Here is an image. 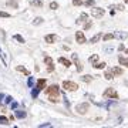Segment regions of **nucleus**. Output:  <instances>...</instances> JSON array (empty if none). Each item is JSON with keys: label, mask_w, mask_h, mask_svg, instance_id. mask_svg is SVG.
<instances>
[{"label": "nucleus", "mask_w": 128, "mask_h": 128, "mask_svg": "<svg viewBox=\"0 0 128 128\" xmlns=\"http://www.w3.org/2000/svg\"><path fill=\"white\" fill-rule=\"evenodd\" d=\"M47 95H48V100L51 101V103H58L60 100H58V93H60V90H58V85H50V87L46 90Z\"/></svg>", "instance_id": "obj_1"}, {"label": "nucleus", "mask_w": 128, "mask_h": 128, "mask_svg": "<svg viewBox=\"0 0 128 128\" xmlns=\"http://www.w3.org/2000/svg\"><path fill=\"white\" fill-rule=\"evenodd\" d=\"M88 108H90V104H88V103H81V104H77L76 105V111L80 114V115L87 114Z\"/></svg>", "instance_id": "obj_2"}, {"label": "nucleus", "mask_w": 128, "mask_h": 128, "mask_svg": "<svg viewBox=\"0 0 128 128\" xmlns=\"http://www.w3.org/2000/svg\"><path fill=\"white\" fill-rule=\"evenodd\" d=\"M63 88L67 90V91H77L78 85L74 81H63Z\"/></svg>", "instance_id": "obj_3"}, {"label": "nucleus", "mask_w": 128, "mask_h": 128, "mask_svg": "<svg viewBox=\"0 0 128 128\" xmlns=\"http://www.w3.org/2000/svg\"><path fill=\"white\" fill-rule=\"evenodd\" d=\"M91 14H93L95 19L103 17V16L105 14V10H104V9H101V7H94L93 6V9H91Z\"/></svg>", "instance_id": "obj_4"}, {"label": "nucleus", "mask_w": 128, "mask_h": 128, "mask_svg": "<svg viewBox=\"0 0 128 128\" xmlns=\"http://www.w3.org/2000/svg\"><path fill=\"white\" fill-rule=\"evenodd\" d=\"M104 97H105V98L117 100V98H118V94H117V91L114 90V88H107V90L104 91Z\"/></svg>", "instance_id": "obj_5"}, {"label": "nucleus", "mask_w": 128, "mask_h": 128, "mask_svg": "<svg viewBox=\"0 0 128 128\" xmlns=\"http://www.w3.org/2000/svg\"><path fill=\"white\" fill-rule=\"evenodd\" d=\"M44 63L47 64V71H48V73H51V71L54 70V63H53V58L47 56V57H44Z\"/></svg>", "instance_id": "obj_6"}, {"label": "nucleus", "mask_w": 128, "mask_h": 128, "mask_svg": "<svg viewBox=\"0 0 128 128\" xmlns=\"http://www.w3.org/2000/svg\"><path fill=\"white\" fill-rule=\"evenodd\" d=\"M76 40H77L78 44H84V43H85V36H84L83 31H77L76 33Z\"/></svg>", "instance_id": "obj_7"}, {"label": "nucleus", "mask_w": 128, "mask_h": 128, "mask_svg": "<svg viewBox=\"0 0 128 128\" xmlns=\"http://www.w3.org/2000/svg\"><path fill=\"white\" fill-rule=\"evenodd\" d=\"M44 40H46L47 44H53V43L57 41V36L56 34H47L46 37H44Z\"/></svg>", "instance_id": "obj_8"}, {"label": "nucleus", "mask_w": 128, "mask_h": 128, "mask_svg": "<svg viewBox=\"0 0 128 128\" xmlns=\"http://www.w3.org/2000/svg\"><path fill=\"white\" fill-rule=\"evenodd\" d=\"M114 37L118 39V40H125V39H128V33L127 31H117L114 34Z\"/></svg>", "instance_id": "obj_9"}, {"label": "nucleus", "mask_w": 128, "mask_h": 128, "mask_svg": "<svg viewBox=\"0 0 128 128\" xmlns=\"http://www.w3.org/2000/svg\"><path fill=\"white\" fill-rule=\"evenodd\" d=\"M36 88H37L39 91H41L43 88H46V78H40V80H37V85H36Z\"/></svg>", "instance_id": "obj_10"}, {"label": "nucleus", "mask_w": 128, "mask_h": 128, "mask_svg": "<svg viewBox=\"0 0 128 128\" xmlns=\"http://www.w3.org/2000/svg\"><path fill=\"white\" fill-rule=\"evenodd\" d=\"M16 70L20 71V73H23L24 76H30V71L27 70V68H24L23 65H17V67H16Z\"/></svg>", "instance_id": "obj_11"}, {"label": "nucleus", "mask_w": 128, "mask_h": 128, "mask_svg": "<svg viewBox=\"0 0 128 128\" xmlns=\"http://www.w3.org/2000/svg\"><path fill=\"white\" fill-rule=\"evenodd\" d=\"M118 61H120V64H121V65H125V67H128V57L120 56V57H118Z\"/></svg>", "instance_id": "obj_12"}, {"label": "nucleus", "mask_w": 128, "mask_h": 128, "mask_svg": "<svg viewBox=\"0 0 128 128\" xmlns=\"http://www.w3.org/2000/svg\"><path fill=\"white\" fill-rule=\"evenodd\" d=\"M58 61L63 64L64 67H70V65H71L70 60H67V58H64V57H60V58H58Z\"/></svg>", "instance_id": "obj_13"}, {"label": "nucleus", "mask_w": 128, "mask_h": 128, "mask_svg": "<svg viewBox=\"0 0 128 128\" xmlns=\"http://www.w3.org/2000/svg\"><path fill=\"white\" fill-rule=\"evenodd\" d=\"M100 39H101V33H98V34L94 36L93 39L90 40V43H91V44H95V43H98V41H100Z\"/></svg>", "instance_id": "obj_14"}, {"label": "nucleus", "mask_w": 128, "mask_h": 128, "mask_svg": "<svg viewBox=\"0 0 128 128\" xmlns=\"http://www.w3.org/2000/svg\"><path fill=\"white\" fill-rule=\"evenodd\" d=\"M30 4H31V6H34V7H40V9H41V7H43V1H41V0H33Z\"/></svg>", "instance_id": "obj_15"}, {"label": "nucleus", "mask_w": 128, "mask_h": 128, "mask_svg": "<svg viewBox=\"0 0 128 128\" xmlns=\"http://www.w3.org/2000/svg\"><path fill=\"white\" fill-rule=\"evenodd\" d=\"M111 71H112V74H115V76H121L122 73H124V71H122V68H120V67H114Z\"/></svg>", "instance_id": "obj_16"}, {"label": "nucleus", "mask_w": 128, "mask_h": 128, "mask_svg": "<svg viewBox=\"0 0 128 128\" xmlns=\"http://www.w3.org/2000/svg\"><path fill=\"white\" fill-rule=\"evenodd\" d=\"M105 65H107L105 63H94V64H93V67H94V68H97V70H101V68H105Z\"/></svg>", "instance_id": "obj_17"}, {"label": "nucleus", "mask_w": 128, "mask_h": 128, "mask_svg": "<svg viewBox=\"0 0 128 128\" xmlns=\"http://www.w3.org/2000/svg\"><path fill=\"white\" fill-rule=\"evenodd\" d=\"M0 124L1 125H9V118L4 115H0Z\"/></svg>", "instance_id": "obj_18"}, {"label": "nucleus", "mask_w": 128, "mask_h": 128, "mask_svg": "<svg viewBox=\"0 0 128 128\" xmlns=\"http://www.w3.org/2000/svg\"><path fill=\"white\" fill-rule=\"evenodd\" d=\"M87 20H88L87 13H81V16H80V19H78V21H77V23H81V21H87Z\"/></svg>", "instance_id": "obj_19"}, {"label": "nucleus", "mask_w": 128, "mask_h": 128, "mask_svg": "<svg viewBox=\"0 0 128 128\" xmlns=\"http://www.w3.org/2000/svg\"><path fill=\"white\" fill-rule=\"evenodd\" d=\"M104 77L107 78V80H112V78H114V74H112V71L107 70L105 71V74H104Z\"/></svg>", "instance_id": "obj_20"}, {"label": "nucleus", "mask_w": 128, "mask_h": 128, "mask_svg": "<svg viewBox=\"0 0 128 128\" xmlns=\"http://www.w3.org/2000/svg\"><path fill=\"white\" fill-rule=\"evenodd\" d=\"M16 117H17V118H24V117H26V112H24L23 110H17L16 111Z\"/></svg>", "instance_id": "obj_21"}, {"label": "nucleus", "mask_w": 128, "mask_h": 128, "mask_svg": "<svg viewBox=\"0 0 128 128\" xmlns=\"http://www.w3.org/2000/svg\"><path fill=\"white\" fill-rule=\"evenodd\" d=\"M114 39V34H111V33H108V34H104V37H103V40L104 41H110Z\"/></svg>", "instance_id": "obj_22"}, {"label": "nucleus", "mask_w": 128, "mask_h": 128, "mask_svg": "<svg viewBox=\"0 0 128 128\" xmlns=\"http://www.w3.org/2000/svg\"><path fill=\"white\" fill-rule=\"evenodd\" d=\"M111 9H115V10H124V6L122 4H111Z\"/></svg>", "instance_id": "obj_23"}, {"label": "nucleus", "mask_w": 128, "mask_h": 128, "mask_svg": "<svg viewBox=\"0 0 128 128\" xmlns=\"http://www.w3.org/2000/svg\"><path fill=\"white\" fill-rule=\"evenodd\" d=\"M91 26H93V23H91L90 20H87V21H84V30H88V29H91Z\"/></svg>", "instance_id": "obj_24"}, {"label": "nucleus", "mask_w": 128, "mask_h": 128, "mask_svg": "<svg viewBox=\"0 0 128 128\" xmlns=\"http://www.w3.org/2000/svg\"><path fill=\"white\" fill-rule=\"evenodd\" d=\"M84 4L88 6V7H93L94 4H95V1H94V0H85V1H84Z\"/></svg>", "instance_id": "obj_25"}, {"label": "nucleus", "mask_w": 128, "mask_h": 128, "mask_svg": "<svg viewBox=\"0 0 128 128\" xmlns=\"http://www.w3.org/2000/svg\"><path fill=\"white\" fill-rule=\"evenodd\" d=\"M0 58L3 60V63H4V64H7V58H6V54H4V53L1 51V48H0Z\"/></svg>", "instance_id": "obj_26"}, {"label": "nucleus", "mask_w": 128, "mask_h": 128, "mask_svg": "<svg viewBox=\"0 0 128 128\" xmlns=\"http://www.w3.org/2000/svg\"><path fill=\"white\" fill-rule=\"evenodd\" d=\"M97 60H98V54H94V56H91L90 57V63H97Z\"/></svg>", "instance_id": "obj_27"}, {"label": "nucleus", "mask_w": 128, "mask_h": 128, "mask_svg": "<svg viewBox=\"0 0 128 128\" xmlns=\"http://www.w3.org/2000/svg\"><path fill=\"white\" fill-rule=\"evenodd\" d=\"M81 80H83V81H85V83H90L91 80H93V77H91V76H83Z\"/></svg>", "instance_id": "obj_28"}, {"label": "nucleus", "mask_w": 128, "mask_h": 128, "mask_svg": "<svg viewBox=\"0 0 128 128\" xmlns=\"http://www.w3.org/2000/svg\"><path fill=\"white\" fill-rule=\"evenodd\" d=\"M41 21H43V19H41V17H36L34 20H33V24H34V26H39Z\"/></svg>", "instance_id": "obj_29"}, {"label": "nucleus", "mask_w": 128, "mask_h": 128, "mask_svg": "<svg viewBox=\"0 0 128 128\" xmlns=\"http://www.w3.org/2000/svg\"><path fill=\"white\" fill-rule=\"evenodd\" d=\"M50 9H53V10L58 9V3L57 1H51V3H50Z\"/></svg>", "instance_id": "obj_30"}, {"label": "nucleus", "mask_w": 128, "mask_h": 128, "mask_svg": "<svg viewBox=\"0 0 128 128\" xmlns=\"http://www.w3.org/2000/svg\"><path fill=\"white\" fill-rule=\"evenodd\" d=\"M73 4L74 6H81V4H84V1L83 0H73Z\"/></svg>", "instance_id": "obj_31"}, {"label": "nucleus", "mask_w": 128, "mask_h": 128, "mask_svg": "<svg viewBox=\"0 0 128 128\" xmlns=\"http://www.w3.org/2000/svg\"><path fill=\"white\" fill-rule=\"evenodd\" d=\"M39 93H40V91H39V90H37V88H33V91H31V95H33V98H36V97H37V95H39Z\"/></svg>", "instance_id": "obj_32"}, {"label": "nucleus", "mask_w": 128, "mask_h": 128, "mask_svg": "<svg viewBox=\"0 0 128 128\" xmlns=\"http://www.w3.org/2000/svg\"><path fill=\"white\" fill-rule=\"evenodd\" d=\"M14 39H16V40H17L19 43H21V44H23V43H24V39H23V37H21V36L16 34V36H14Z\"/></svg>", "instance_id": "obj_33"}, {"label": "nucleus", "mask_w": 128, "mask_h": 128, "mask_svg": "<svg viewBox=\"0 0 128 128\" xmlns=\"http://www.w3.org/2000/svg\"><path fill=\"white\" fill-rule=\"evenodd\" d=\"M112 50H114V48H112L111 46H110V47H108V46L104 47V51H105V53H112Z\"/></svg>", "instance_id": "obj_34"}, {"label": "nucleus", "mask_w": 128, "mask_h": 128, "mask_svg": "<svg viewBox=\"0 0 128 128\" xmlns=\"http://www.w3.org/2000/svg\"><path fill=\"white\" fill-rule=\"evenodd\" d=\"M0 17H10V14L6 12H0Z\"/></svg>", "instance_id": "obj_35"}, {"label": "nucleus", "mask_w": 128, "mask_h": 128, "mask_svg": "<svg viewBox=\"0 0 128 128\" xmlns=\"http://www.w3.org/2000/svg\"><path fill=\"white\" fill-rule=\"evenodd\" d=\"M12 97H10V95H7V97H6V104H10V103H12Z\"/></svg>", "instance_id": "obj_36"}, {"label": "nucleus", "mask_w": 128, "mask_h": 128, "mask_svg": "<svg viewBox=\"0 0 128 128\" xmlns=\"http://www.w3.org/2000/svg\"><path fill=\"white\" fill-rule=\"evenodd\" d=\"M27 84H29V87H31V85L34 84V81H33V78H31V77L29 78V81H27Z\"/></svg>", "instance_id": "obj_37"}, {"label": "nucleus", "mask_w": 128, "mask_h": 128, "mask_svg": "<svg viewBox=\"0 0 128 128\" xmlns=\"http://www.w3.org/2000/svg\"><path fill=\"white\" fill-rule=\"evenodd\" d=\"M118 50H120V51H122V50H125V47H124V44H120V46H118Z\"/></svg>", "instance_id": "obj_38"}, {"label": "nucleus", "mask_w": 128, "mask_h": 128, "mask_svg": "<svg viewBox=\"0 0 128 128\" xmlns=\"http://www.w3.org/2000/svg\"><path fill=\"white\" fill-rule=\"evenodd\" d=\"M7 4H12V6H16V1H14V0H10V1L7 3Z\"/></svg>", "instance_id": "obj_39"}, {"label": "nucleus", "mask_w": 128, "mask_h": 128, "mask_svg": "<svg viewBox=\"0 0 128 128\" xmlns=\"http://www.w3.org/2000/svg\"><path fill=\"white\" fill-rule=\"evenodd\" d=\"M12 108H17V103H12Z\"/></svg>", "instance_id": "obj_40"}, {"label": "nucleus", "mask_w": 128, "mask_h": 128, "mask_svg": "<svg viewBox=\"0 0 128 128\" xmlns=\"http://www.w3.org/2000/svg\"><path fill=\"white\" fill-rule=\"evenodd\" d=\"M125 53H127V54H128V48H125Z\"/></svg>", "instance_id": "obj_41"}, {"label": "nucleus", "mask_w": 128, "mask_h": 128, "mask_svg": "<svg viewBox=\"0 0 128 128\" xmlns=\"http://www.w3.org/2000/svg\"><path fill=\"white\" fill-rule=\"evenodd\" d=\"M125 1H127V3H128V0H125Z\"/></svg>", "instance_id": "obj_42"}]
</instances>
